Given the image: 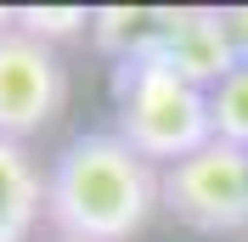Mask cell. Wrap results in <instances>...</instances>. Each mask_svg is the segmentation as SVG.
Returning a JSON list of instances; mask_svg holds the SVG:
<instances>
[{
    "label": "cell",
    "mask_w": 248,
    "mask_h": 242,
    "mask_svg": "<svg viewBox=\"0 0 248 242\" xmlns=\"http://www.w3.org/2000/svg\"><path fill=\"white\" fill-rule=\"evenodd\" d=\"M17 29L57 45L68 34H91V6H17Z\"/></svg>",
    "instance_id": "9c48e42d"
},
{
    "label": "cell",
    "mask_w": 248,
    "mask_h": 242,
    "mask_svg": "<svg viewBox=\"0 0 248 242\" xmlns=\"http://www.w3.org/2000/svg\"><path fill=\"white\" fill-rule=\"evenodd\" d=\"M46 214V169L34 164L29 141L0 136V242H29Z\"/></svg>",
    "instance_id": "8992f818"
},
{
    "label": "cell",
    "mask_w": 248,
    "mask_h": 242,
    "mask_svg": "<svg viewBox=\"0 0 248 242\" xmlns=\"http://www.w3.org/2000/svg\"><path fill=\"white\" fill-rule=\"evenodd\" d=\"M153 34V6H91V40L108 62L136 57Z\"/></svg>",
    "instance_id": "52a82bcc"
},
{
    "label": "cell",
    "mask_w": 248,
    "mask_h": 242,
    "mask_svg": "<svg viewBox=\"0 0 248 242\" xmlns=\"http://www.w3.org/2000/svg\"><path fill=\"white\" fill-rule=\"evenodd\" d=\"M164 214L203 237L248 231V152L209 141L203 152L164 169Z\"/></svg>",
    "instance_id": "3957f363"
},
{
    "label": "cell",
    "mask_w": 248,
    "mask_h": 242,
    "mask_svg": "<svg viewBox=\"0 0 248 242\" xmlns=\"http://www.w3.org/2000/svg\"><path fill=\"white\" fill-rule=\"evenodd\" d=\"M68 102V68L57 45L34 40L23 29L0 34V136L29 141L40 136Z\"/></svg>",
    "instance_id": "277c9868"
},
{
    "label": "cell",
    "mask_w": 248,
    "mask_h": 242,
    "mask_svg": "<svg viewBox=\"0 0 248 242\" xmlns=\"http://www.w3.org/2000/svg\"><path fill=\"white\" fill-rule=\"evenodd\" d=\"M51 242H74V237H51Z\"/></svg>",
    "instance_id": "7c38bea8"
},
{
    "label": "cell",
    "mask_w": 248,
    "mask_h": 242,
    "mask_svg": "<svg viewBox=\"0 0 248 242\" xmlns=\"http://www.w3.org/2000/svg\"><path fill=\"white\" fill-rule=\"evenodd\" d=\"M113 136L130 141L147 164L170 169L215 141L209 91L186 85L175 68L136 51V57L113 62Z\"/></svg>",
    "instance_id": "7a4b0ae2"
},
{
    "label": "cell",
    "mask_w": 248,
    "mask_h": 242,
    "mask_svg": "<svg viewBox=\"0 0 248 242\" xmlns=\"http://www.w3.org/2000/svg\"><path fill=\"white\" fill-rule=\"evenodd\" d=\"M141 51L175 68L198 91H215L220 79H232L243 68L232 29H226V6H153V34Z\"/></svg>",
    "instance_id": "5b68a950"
},
{
    "label": "cell",
    "mask_w": 248,
    "mask_h": 242,
    "mask_svg": "<svg viewBox=\"0 0 248 242\" xmlns=\"http://www.w3.org/2000/svg\"><path fill=\"white\" fill-rule=\"evenodd\" d=\"M209 124H215V141L248 152V68H237L209 91Z\"/></svg>",
    "instance_id": "ba28073f"
},
{
    "label": "cell",
    "mask_w": 248,
    "mask_h": 242,
    "mask_svg": "<svg viewBox=\"0 0 248 242\" xmlns=\"http://www.w3.org/2000/svg\"><path fill=\"white\" fill-rule=\"evenodd\" d=\"M6 29H17V6H0V34Z\"/></svg>",
    "instance_id": "8fae6325"
},
{
    "label": "cell",
    "mask_w": 248,
    "mask_h": 242,
    "mask_svg": "<svg viewBox=\"0 0 248 242\" xmlns=\"http://www.w3.org/2000/svg\"><path fill=\"white\" fill-rule=\"evenodd\" d=\"M226 29H232V45H237V62L248 68V6H226Z\"/></svg>",
    "instance_id": "30bf717a"
},
{
    "label": "cell",
    "mask_w": 248,
    "mask_h": 242,
    "mask_svg": "<svg viewBox=\"0 0 248 242\" xmlns=\"http://www.w3.org/2000/svg\"><path fill=\"white\" fill-rule=\"evenodd\" d=\"M164 209V169L113 130H85L46 169V220L74 242H130Z\"/></svg>",
    "instance_id": "6da1fadb"
}]
</instances>
